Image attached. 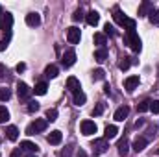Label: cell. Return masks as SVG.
Segmentation results:
<instances>
[{
	"label": "cell",
	"instance_id": "cell-1",
	"mask_svg": "<svg viewBox=\"0 0 159 157\" xmlns=\"http://www.w3.org/2000/svg\"><path fill=\"white\" fill-rule=\"evenodd\" d=\"M46 118H37L35 122H32L28 128H26V133L28 135H35V133H41V131H44L46 129Z\"/></svg>",
	"mask_w": 159,
	"mask_h": 157
},
{
	"label": "cell",
	"instance_id": "cell-2",
	"mask_svg": "<svg viewBox=\"0 0 159 157\" xmlns=\"http://www.w3.org/2000/svg\"><path fill=\"white\" fill-rule=\"evenodd\" d=\"M128 44L131 46L133 52H141L143 43H141V39H139V35L135 34V30H128Z\"/></svg>",
	"mask_w": 159,
	"mask_h": 157
},
{
	"label": "cell",
	"instance_id": "cell-3",
	"mask_svg": "<svg viewBox=\"0 0 159 157\" xmlns=\"http://www.w3.org/2000/svg\"><path fill=\"white\" fill-rule=\"evenodd\" d=\"M91 146H93V152H94L96 155L106 154V152H107V148H109V144H107V141H106V139H94Z\"/></svg>",
	"mask_w": 159,
	"mask_h": 157
},
{
	"label": "cell",
	"instance_id": "cell-4",
	"mask_svg": "<svg viewBox=\"0 0 159 157\" xmlns=\"http://www.w3.org/2000/svg\"><path fill=\"white\" fill-rule=\"evenodd\" d=\"M67 39L70 44H78L80 39H81V32H80V28L76 26H70L69 30H67Z\"/></svg>",
	"mask_w": 159,
	"mask_h": 157
},
{
	"label": "cell",
	"instance_id": "cell-5",
	"mask_svg": "<svg viewBox=\"0 0 159 157\" xmlns=\"http://www.w3.org/2000/svg\"><path fill=\"white\" fill-rule=\"evenodd\" d=\"M17 94H19L20 100H28L30 94H32V89H30L24 81H19V83H17Z\"/></svg>",
	"mask_w": 159,
	"mask_h": 157
},
{
	"label": "cell",
	"instance_id": "cell-6",
	"mask_svg": "<svg viewBox=\"0 0 159 157\" xmlns=\"http://www.w3.org/2000/svg\"><path fill=\"white\" fill-rule=\"evenodd\" d=\"M61 63H63V67H72L74 63H76V52L74 50H67L65 54H63V57H61Z\"/></svg>",
	"mask_w": 159,
	"mask_h": 157
},
{
	"label": "cell",
	"instance_id": "cell-7",
	"mask_svg": "<svg viewBox=\"0 0 159 157\" xmlns=\"http://www.w3.org/2000/svg\"><path fill=\"white\" fill-rule=\"evenodd\" d=\"M96 129H98V128H96V124H94L93 120H83V122H81V133H83V135L89 137V135L96 133Z\"/></svg>",
	"mask_w": 159,
	"mask_h": 157
},
{
	"label": "cell",
	"instance_id": "cell-8",
	"mask_svg": "<svg viewBox=\"0 0 159 157\" xmlns=\"http://www.w3.org/2000/svg\"><path fill=\"white\" fill-rule=\"evenodd\" d=\"M20 150H22V152H28V154H37V152H39V146H37L35 142L22 141V142H20Z\"/></svg>",
	"mask_w": 159,
	"mask_h": 157
},
{
	"label": "cell",
	"instance_id": "cell-9",
	"mask_svg": "<svg viewBox=\"0 0 159 157\" xmlns=\"http://www.w3.org/2000/svg\"><path fill=\"white\" fill-rule=\"evenodd\" d=\"M26 24L32 26V28L39 26L41 24V15L39 13H28V15H26Z\"/></svg>",
	"mask_w": 159,
	"mask_h": 157
},
{
	"label": "cell",
	"instance_id": "cell-10",
	"mask_svg": "<svg viewBox=\"0 0 159 157\" xmlns=\"http://www.w3.org/2000/svg\"><path fill=\"white\" fill-rule=\"evenodd\" d=\"M128 115H129V107H128V105H122V107H119V109L115 111V120H117V122H124Z\"/></svg>",
	"mask_w": 159,
	"mask_h": 157
},
{
	"label": "cell",
	"instance_id": "cell-11",
	"mask_svg": "<svg viewBox=\"0 0 159 157\" xmlns=\"http://www.w3.org/2000/svg\"><path fill=\"white\" fill-rule=\"evenodd\" d=\"M61 139H63V135H61V131H57V129H54V131H50V135H48V144H59L61 142Z\"/></svg>",
	"mask_w": 159,
	"mask_h": 157
},
{
	"label": "cell",
	"instance_id": "cell-12",
	"mask_svg": "<svg viewBox=\"0 0 159 157\" xmlns=\"http://www.w3.org/2000/svg\"><path fill=\"white\" fill-rule=\"evenodd\" d=\"M117 148H119L120 155H128V152H129V142H128V139H126V137H122L119 142H117Z\"/></svg>",
	"mask_w": 159,
	"mask_h": 157
},
{
	"label": "cell",
	"instance_id": "cell-13",
	"mask_svg": "<svg viewBox=\"0 0 159 157\" xmlns=\"http://www.w3.org/2000/svg\"><path fill=\"white\" fill-rule=\"evenodd\" d=\"M113 19H115V22L120 24V26H126V22H128V17L120 11L119 7H115V11H113Z\"/></svg>",
	"mask_w": 159,
	"mask_h": 157
},
{
	"label": "cell",
	"instance_id": "cell-14",
	"mask_svg": "<svg viewBox=\"0 0 159 157\" xmlns=\"http://www.w3.org/2000/svg\"><path fill=\"white\" fill-rule=\"evenodd\" d=\"M67 89H69V91H72V92H78V91H81V85H80L78 78L70 76V78L67 79Z\"/></svg>",
	"mask_w": 159,
	"mask_h": 157
},
{
	"label": "cell",
	"instance_id": "cell-15",
	"mask_svg": "<svg viewBox=\"0 0 159 157\" xmlns=\"http://www.w3.org/2000/svg\"><path fill=\"white\" fill-rule=\"evenodd\" d=\"M85 20H87L89 26H96V24L100 22V15H98L96 11H89V13L85 15Z\"/></svg>",
	"mask_w": 159,
	"mask_h": 157
},
{
	"label": "cell",
	"instance_id": "cell-16",
	"mask_svg": "<svg viewBox=\"0 0 159 157\" xmlns=\"http://www.w3.org/2000/svg\"><path fill=\"white\" fill-rule=\"evenodd\" d=\"M2 30H11V26H13V17H11V13H2Z\"/></svg>",
	"mask_w": 159,
	"mask_h": 157
},
{
	"label": "cell",
	"instance_id": "cell-17",
	"mask_svg": "<svg viewBox=\"0 0 159 157\" xmlns=\"http://www.w3.org/2000/svg\"><path fill=\"white\" fill-rule=\"evenodd\" d=\"M131 148H133L135 152H143V150L146 148V139H144V137H137V139L133 141Z\"/></svg>",
	"mask_w": 159,
	"mask_h": 157
},
{
	"label": "cell",
	"instance_id": "cell-18",
	"mask_svg": "<svg viewBox=\"0 0 159 157\" xmlns=\"http://www.w3.org/2000/svg\"><path fill=\"white\" fill-rule=\"evenodd\" d=\"M137 85H139V76H129V78H126V81H124L126 91H133Z\"/></svg>",
	"mask_w": 159,
	"mask_h": 157
},
{
	"label": "cell",
	"instance_id": "cell-19",
	"mask_svg": "<svg viewBox=\"0 0 159 157\" xmlns=\"http://www.w3.org/2000/svg\"><path fill=\"white\" fill-rule=\"evenodd\" d=\"M150 9H152V2L144 0V2L139 6V17H146V15H150Z\"/></svg>",
	"mask_w": 159,
	"mask_h": 157
},
{
	"label": "cell",
	"instance_id": "cell-20",
	"mask_svg": "<svg viewBox=\"0 0 159 157\" xmlns=\"http://www.w3.org/2000/svg\"><path fill=\"white\" fill-rule=\"evenodd\" d=\"M46 89H48V85H46L44 81H39V83L32 89V92H35L37 96H43V94H46Z\"/></svg>",
	"mask_w": 159,
	"mask_h": 157
},
{
	"label": "cell",
	"instance_id": "cell-21",
	"mask_svg": "<svg viewBox=\"0 0 159 157\" xmlns=\"http://www.w3.org/2000/svg\"><path fill=\"white\" fill-rule=\"evenodd\" d=\"M87 102V96H85V92L83 91H78V92H74V105H83Z\"/></svg>",
	"mask_w": 159,
	"mask_h": 157
},
{
	"label": "cell",
	"instance_id": "cell-22",
	"mask_svg": "<svg viewBox=\"0 0 159 157\" xmlns=\"http://www.w3.org/2000/svg\"><path fill=\"white\" fill-rule=\"evenodd\" d=\"M94 59H96L98 63H104V61L107 59V50H106V48H98V50L94 52Z\"/></svg>",
	"mask_w": 159,
	"mask_h": 157
},
{
	"label": "cell",
	"instance_id": "cell-23",
	"mask_svg": "<svg viewBox=\"0 0 159 157\" xmlns=\"http://www.w3.org/2000/svg\"><path fill=\"white\" fill-rule=\"evenodd\" d=\"M57 74H59V69H57L56 65H48V67L44 69V76H46V78H56Z\"/></svg>",
	"mask_w": 159,
	"mask_h": 157
},
{
	"label": "cell",
	"instance_id": "cell-24",
	"mask_svg": "<svg viewBox=\"0 0 159 157\" xmlns=\"http://www.w3.org/2000/svg\"><path fill=\"white\" fill-rule=\"evenodd\" d=\"M6 133H7V139H9V141H17V139H19V129H17V126H7Z\"/></svg>",
	"mask_w": 159,
	"mask_h": 157
},
{
	"label": "cell",
	"instance_id": "cell-25",
	"mask_svg": "<svg viewBox=\"0 0 159 157\" xmlns=\"http://www.w3.org/2000/svg\"><path fill=\"white\" fill-rule=\"evenodd\" d=\"M117 133H119V128H117V126H107V128H106V137H104V139H106V141H107V139H115Z\"/></svg>",
	"mask_w": 159,
	"mask_h": 157
},
{
	"label": "cell",
	"instance_id": "cell-26",
	"mask_svg": "<svg viewBox=\"0 0 159 157\" xmlns=\"http://www.w3.org/2000/svg\"><path fill=\"white\" fill-rule=\"evenodd\" d=\"M148 19H150V22H152V24L159 26V9H152V11H150V15H148Z\"/></svg>",
	"mask_w": 159,
	"mask_h": 157
},
{
	"label": "cell",
	"instance_id": "cell-27",
	"mask_svg": "<svg viewBox=\"0 0 159 157\" xmlns=\"http://www.w3.org/2000/svg\"><path fill=\"white\" fill-rule=\"evenodd\" d=\"M7 120H9V111L4 105H0V124H6Z\"/></svg>",
	"mask_w": 159,
	"mask_h": 157
},
{
	"label": "cell",
	"instance_id": "cell-28",
	"mask_svg": "<svg viewBox=\"0 0 159 157\" xmlns=\"http://www.w3.org/2000/svg\"><path fill=\"white\" fill-rule=\"evenodd\" d=\"M94 43H96L100 48H106V35H104V34H94Z\"/></svg>",
	"mask_w": 159,
	"mask_h": 157
},
{
	"label": "cell",
	"instance_id": "cell-29",
	"mask_svg": "<svg viewBox=\"0 0 159 157\" xmlns=\"http://www.w3.org/2000/svg\"><path fill=\"white\" fill-rule=\"evenodd\" d=\"M26 111H28V113H37V111H39V104H37L35 100L28 102V105H26Z\"/></svg>",
	"mask_w": 159,
	"mask_h": 157
},
{
	"label": "cell",
	"instance_id": "cell-30",
	"mask_svg": "<svg viewBox=\"0 0 159 157\" xmlns=\"http://www.w3.org/2000/svg\"><path fill=\"white\" fill-rule=\"evenodd\" d=\"M9 98H11V91L6 89V87H2V89H0V100H2V102H7Z\"/></svg>",
	"mask_w": 159,
	"mask_h": 157
},
{
	"label": "cell",
	"instance_id": "cell-31",
	"mask_svg": "<svg viewBox=\"0 0 159 157\" xmlns=\"http://www.w3.org/2000/svg\"><path fill=\"white\" fill-rule=\"evenodd\" d=\"M57 120V109H48L46 111V122H54Z\"/></svg>",
	"mask_w": 159,
	"mask_h": 157
},
{
	"label": "cell",
	"instance_id": "cell-32",
	"mask_svg": "<svg viewBox=\"0 0 159 157\" xmlns=\"http://www.w3.org/2000/svg\"><path fill=\"white\" fill-rule=\"evenodd\" d=\"M106 78V72L102 70V69H96L94 72H93V79H96V81H100V79Z\"/></svg>",
	"mask_w": 159,
	"mask_h": 157
},
{
	"label": "cell",
	"instance_id": "cell-33",
	"mask_svg": "<svg viewBox=\"0 0 159 157\" xmlns=\"http://www.w3.org/2000/svg\"><path fill=\"white\" fill-rule=\"evenodd\" d=\"M129 65H131L129 57H124V59L119 63V69H120V70H128V69H129Z\"/></svg>",
	"mask_w": 159,
	"mask_h": 157
},
{
	"label": "cell",
	"instance_id": "cell-34",
	"mask_svg": "<svg viewBox=\"0 0 159 157\" xmlns=\"http://www.w3.org/2000/svg\"><path fill=\"white\" fill-rule=\"evenodd\" d=\"M83 19H85L83 11H81V9H76V11H74V15H72V20H74V22H80V20H83Z\"/></svg>",
	"mask_w": 159,
	"mask_h": 157
},
{
	"label": "cell",
	"instance_id": "cell-35",
	"mask_svg": "<svg viewBox=\"0 0 159 157\" xmlns=\"http://www.w3.org/2000/svg\"><path fill=\"white\" fill-rule=\"evenodd\" d=\"M148 109H150V100H144V102L139 104V113H144V111H148Z\"/></svg>",
	"mask_w": 159,
	"mask_h": 157
},
{
	"label": "cell",
	"instance_id": "cell-36",
	"mask_svg": "<svg viewBox=\"0 0 159 157\" xmlns=\"http://www.w3.org/2000/svg\"><path fill=\"white\" fill-rule=\"evenodd\" d=\"M104 32H106L107 35H117V30H115V28H113V26H111L109 22H107V24L104 26Z\"/></svg>",
	"mask_w": 159,
	"mask_h": 157
},
{
	"label": "cell",
	"instance_id": "cell-37",
	"mask_svg": "<svg viewBox=\"0 0 159 157\" xmlns=\"http://www.w3.org/2000/svg\"><path fill=\"white\" fill-rule=\"evenodd\" d=\"M104 113V104H96V107L93 109V117H98Z\"/></svg>",
	"mask_w": 159,
	"mask_h": 157
},
{
	"label": "cell",
	"instance_id": "cell-38",
	"mask_svg": "<svg viewBox=\"0 0 159 157\" xmlns=\"http://www.w3.org/2000/svg\"><path fill=\"white\" fill-rule=\"evenodd\" d=\"M150 111H152L154 115H157V113H159V100H154V102H150Z\"/></svg>",
	"mask_w": 159,
	"mask_h": 157
},
{
	"label": "cell",
	"instance_id": "cell-39",
	"mask_svg": "<svg viewBox=\"0 0 159 157\" xmlns=\"http://www.w3.org/2000/svg\"><path fill=\"white\" fill-rule=\"evenodd\" d=\"M70 154H72V144H69V146H65V150L59 154V157H70Z\"/></svg>",
	"mask_w": 159,
	"mask_h": 157
},
{
	"label": "cell",
	"instance_id": "cell-40",
	"mask_svg": "<svg viewBox=\"0 0 159 157\" xmlns=\"http://www.w3.org/2000/svg\"><path fill=\"white\" fill-rule=\"evenodd\" d=\"M20 155H22V150H20V148H15V150L11 152V155H9V157H20Z\"/></svg>",
	"mask_w": 159,
	"mask_h": 157
},
{
	"label": "cell",
	"instance_id": "cell-41",
	"mask_svg": "<svg viewBox=\"0 0 159 157\" xmlns=\"http://www.w3.org/2000/svg\"><path fill=\"white\" fill-rule=\"evenodd\" d=\"M6 48H7V39H2L0 41V52H4Z\"/></svg>",
	"mask_w": 159,
	"mask_h": 157
},
{
	"label": "cell",
	"instance_id": "cell-42",
	"mask_svg": "<svg viewBox=\"0 0 159 157\" xmlns=\"http://www.w3.org/2000/svg\"><path fill=\"white\" fill-rule=\"evenodd\" d=\"M24 70H26V65L24 63H19L17 65V72H24Z\"/></svg>",
	"mask_w": 159,
	"mask_h": 157
},
{
	"label": "cell",
	"instance_id": "cell-43",
	"mask_svg": "<svg viewBox=\"0 0 159 157\" xmlns=\"http://www.w3.org/2000/svg\"><path fill=\"white\" fill-rule=\"evenodd\" d=\"M6 72H7V70H6V67L0 63V78H4V76H6Z\"/></svg>",
	"mask_w": 159,
	"mask_h": 157
},
{
	"label": "cell",
	"instance_id": "cell-44",
	"mask_svg": "<svg viewBox=\"0 0 159 157\" xmlns=\"http://www.w3.org/2000/svg\"><path fill=\"white\" fill-rule=\"evenodd\" d=\"M104 92H106V94H109V85H107V83L104 85Z\"/></svg>",
	"mask_w": 159,
	"mask_h": 157
},
{
	"label": "cell",
	"instance_id": "cell-45",
	"mask_svg": "<svg viewBox=\"0 0 159 157\" xmlns=\"http://www.w3.org/2000/svg\"><path fill=\"white\" fill-rule=\"evenodd\" d=\"M143 124H144V120H137V122H135V128H139V126H143Z\"/></svg>",
	"mask_w": 159,
	"mask_h": 157
},
{
	"label": "cell",
	"instance_id": "cell-46",
	"mask_svg": "<svg viewBox=\"0 0 159 157\" xmlns=\"http://www.w3.org/2000/svg\"><path fill=\"white\" fill-rule=\"evenodd\" d=\"M78 157H87V154H85L83 150H80V152H78Z\"/></svg>",
	"mask_w": 159,
	"mask_h": 157
},
{
	"label": "cell",
	"instance_id": "cell-47",
	"mask_svg": "<svg viewBox=\"0 0 159 157\" xmlns=\"http://www.w3.org/2000/svg\"><path fill=\"white\" fill-rule=\"evenodd\" d=\"M26 157H37V154H30V155H26Z\"/></svg>",
	"mask_w": 159,
	"mask_h": 157
},
{
	"label": "cell",
	"instance_id": "cell-48",
	"mask_svg": "<svg viewBox=\"0 0 159 157\" xmlns=\"http://www.w3.org/2000/svg\"><path fill=\"white\" fill-rule=\"evenodd\" d=\"M157 154H159V150H157Z\"/></svg>",
	"mask_w": 159,
	"mask_h": 157
},
{
	"label": "cell",
	"instance_id": "cell-49",
	"mask_svg": "<svg viewBox=\"0 0 159 157\" xmlns=\"http://www.w3.org/2000/svg\"><path fill=\"white\" fill-rule=\"evenodd\" d=\"M0 141H2V139H0Z\"/></svg>",
	"mask_w": 159,
	"mask_h": 157
}]
</instances>
